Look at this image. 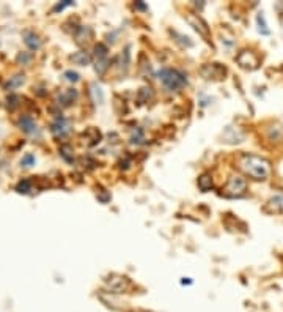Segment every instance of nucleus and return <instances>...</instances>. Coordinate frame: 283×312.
I'll return each instance as SVG.
<instances>
[{"instance_id": "20e7f679", "label": "nucleus", "mask_w": 283, "mask_h": 312, "mask_svg": "<svg viewBox=\"0 0 283 312\" xmlns=\"http://www.w3.org/2000/svg\"><path fill=\"white\" fill-rule=\"evenodd\" d=\"M95 58H96V71L98 74H104V71L108 68V58H107V48L99 43L95 48Z\"/></svg>"}, {"instance_id": "0eeeda50", "label": "nucleus", "mask_w": 283, "mask_h": 312, "mask_svg": "<svg viewBox=\"0 0 283 312\" xmlns=\"http://www.w3.org/2000/svg\"><path fill=\"white\" fill-rule=\"evenodd\" d=\"M108 287H111L114 294H121L127 287V279L126 278H112L108 281Z\"/></svg>"}, {"instance_id": "6e6552de", "label": "nucleus", "mask_w": 283, "mask_h": 312, "mask_svg": "<svg viewBox=\"0 0 283 312\" xmlns=\"http://www.w3.org/2000/svg\"><path fill=\"white\" fill-rule=\"evenodd\" d=\"M199 188L203 191V193H208L209 190H212V178L209 174H203L200 178H199Z\"/></svg>"}, {"instance_id": "f8f14e48", "label": "nucleus", "mask_w": 283, "mask_h": 312, "mask_svg": "<svg viewBox=\"0 0 283 312\" xmlns=\"http://www.w3.org/2000/svg\"><path fill=\"white\" fill-rule=\"evenodd\" d=\"M64 76H67L68 80H77V79H79V74H77V73H73V71L64 73Z\"/></svg>"}, {"instance_id": "f03ea898", "label": "nucleus", "mask_w": 283, "mask_h": 312, "mask_svg": "<svg viewBox=\"0 0 283 312\" xmlns=\"http://www.w3.org/2000/svg\"><path fill=\"white\" fill-rule=\"evenodd\" d=\"M159 79L168 90H178L187 84L186 74L178 70H162L159 73Z\"/></svg>"}, {"instance_id": "9d476101", "label": "nucleus", "mask_w": 283, "mask_h": 312, "mask_svg": "<svg viewBox=\"0 0 283 312\" xmlns=\"http://www.w3.org/2000/svg\"><path fill=\"white\" fill-rule=\"evenodd\" d=\"M55 133L58 131L60 133V136H63V134H67L70 130H68V123L67 121H64V120H58L55 124H54V128H52Z\"/></svg>"}, {"instance_id": "9b49d317", "label": "nucleus", "mask_w": 283, "mask_h": 312, "mask_svg": "<svg viewBox=\"0 0 283 312\" xmlns=\"http://www.w3.org/2000/svg\"><path fill=\"white\" fill-rule=\"evenodd\" d=\"M256 20H258V26H259V32L263 33V35H269V29H268V26H266V23H265L263 13H259V14L256 16Z\"/></svg>"}, {"instance_id": "423d86ee", "label": "nucleus", "mask_w": 283, "mask_h": 312, "mask_svg": "<svg viewBox=\"0 0 283 312\" xmlns=\"http://www.w3.org/2000/svg\"><path fill=\"white\" fill-rule=\"evenodd\" d=\"M237 64L246 70H255L258 67V57L252 51H243L237 55Z\"/></svg>"}, {"instance_id": "7ed1b4c3", "label": "nucleus", "mask_w": 283, "mask_h": 312, "mask_svg": "<svg viewBox=\"0 0 283 312\" xmlns=\"http://www.w3.org/2000/svg\"><path fill=\"white\" fill-rule=\"evenodd\" d=\"M247 190V181L246 178L239 177V175H233L228 178L227 184L222 188V194L225 197H230V199H234V197H241L244 196Z\"/></svg>"}, {"instance_id": "f257e3e1", "label": "nucleus", "mask_w": 283, "mask_h": 312, "mask_svg": "<svg viewBox=\"0 0 283 312\" xmlns=\"http://www.w3.org/2000/svg\"><path fill=\"white\" fill-rule=\"evenodd\" d=\"M239 169L253 180H266L271 175V162L256 155H243L239 158Z\"/></svg>"}, {"instance_id": "1a4fd4ad", "label": "nucleus", "mask_w": 283, "mask_h": 312, "mask_svg": "<svg viewBox=\"0 0 283 312\" xmlns=\"http://www.w3.org/2000/svg\"><path fill=\"white\" fill-rule=\"evenodd\" d=\"M71 60L74 61V64H77V65H86V64H90L92 57H90V54H89V52L82 51V52L74 54V55L71 57Z\"/></svg>"}, {"instance_id": "39448f33", "label": "nucleus", "mask_w": 283, "mask_h": 312, "mask_svg": "<svg viewBox=\"0 0 283 312\" xmlns=\"http://www.w3.org/2000/svg\"><path fill=\"white\" fill-rule=\"evenodd\" d=\"M186 19H187V23L197 30L203 38H209V29H208V24L205 23V20L199 16V14H193V13H187L186 14Z\"/></svg>"}]
</instances>
